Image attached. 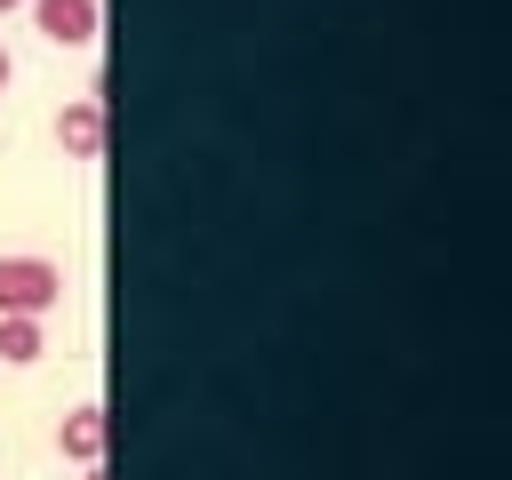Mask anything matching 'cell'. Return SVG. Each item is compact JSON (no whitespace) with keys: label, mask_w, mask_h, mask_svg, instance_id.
Returning a JSON list of instances; mask_svg holds the SVG:
<instances>
[{"label":"cell","mask_w":512,"mask_h":480,"mask_svg":"<svg viewBox=\"0 0 512 480\" xmlns=\"http://www.w3.org/2000/svg\"><path fill=\"white\" fill-rule=\"evenodd\" d=\"M8 80H16V56H8V48H0V96H8Z\"/></svg>","instance_id":"6"},{"label":"cell","mask_w":512,"mask_h":480,"mask_svg":"<svg viewBox=\"0 0 512 480\" xmlns=\"http://www.w3.org/2000/svg\"><path fill=\"white\" fill-rule=\"evenodd\" d=\"M80 480H104V464H88V472H80Z\"/></svg>","instance_id":"8"},{"label":"cell","mask_w":512,"mask_h":480,"mask_svg":"<svg viewBox=\"0 0 512 480\" xmlns=\"http://www.w3.org/2000/svg\"><path fill=\"white\" fill-rule=\"evenodd\" d=\"M24 16L48 48H96L104 32V0H24Z\"/></svg>","instance_id":"2"},{"label":"cell","mask_w":512,"mask_h":480,"mask_svg":"<svg viewBox=\"0 0 512 480\" xmlns=\"http://www.w3.org/2000/svg\"><path fill=\"white\" fill-rule=\"evenodd\" d=\"M56 152H64V160H96V152H104V104H96V96H64V112H56Z\"/></svg>","instance_id":"4"},{"label":"cell","mask_w":512,"mask_h":480,"mask_svg":"<svg viewBox=\"0 0 512 480\" xmlns=\"http://www.w3.org/2000/svg\"><path fill=\"white\" fill-rule=\"evenodd\" d=\"M104 440H112V424H104V400H80V408H64L56 416V448L88 472V464H104Z\"/></svg>","instance_id":"3"},{"label":"cell","mask_w":512,"mask_h":480,"mask_svg":"<svg viewBox=\"0 0 512 480\" xmlns=\"http://www.w3.org/2000/svg\"><path fill=\"white\" fill-rule=\"evenodd\" d=\"M40 352H48V320L8 312V320H0V368H32Z\"/></svg>","instance_id":"5"},{"label":"cell","mask_w":512,"mask_h":480,"mask_svg":"<svg viewBox=\"0 0 512 480\" xmlns=\"http://www.w3.org/2000/svg\"><path fill=\"white\" fill-rule=\"evenodd\" d=\"M0 16H24V0H0Z\"/></svg>","instance_id":"7"},{"label":"cell","mask_w":512,"mask_h":480,"mask_svg":"<svg viewBox=\"0 0 512 480\" xmlns=\"http://www.w3.org/2000/svg\"><path fill=\"white\" fill-rule=\"evenodd\" d=\"M56 304H64V264H56V256H32V248L0 256V320H8V312L48 320Z\"/></svg>","instance_id":"1"}]
</instances>
